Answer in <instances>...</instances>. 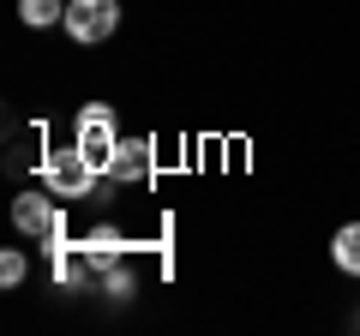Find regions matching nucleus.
Returning a JSON list of instances; mask_svg holds the SVG:
<instances>
[{
    "label": "nucleus",
    "mask_w": 360,
    "mask_h": 336,
    "mask_svg": "<svg viewBox=\"0 0 360 336\" xmlns=\"http://www.w3.org/2000/svg\"><path fill=\"white\" fill-rule=\"evenodd\" d=\"M96 168L103 162H90L78 144H49V150L37 156V174L42 186H49L54 198H96L103 186H96Z\"/></svg>",
    "instance_id": "1"
},
{
    "label": "nucleus",
    "mask_w": 360,
    "mask_h": 336,
    "mask_svg": "<svg viewBox=\"0 0 360 336\" xmlns=\"http://www.w3.org/2000/svg\"><path fill=\"white\" fill-rule=\"evenodd\" d=\"M13 228H18V234H37L49 259L66 246V217L54 210V193H49V198H37V193H18V198H13Z\"/></svg>",
    "instance_id": "2"
},
{
    "label": "nucleus",
    "mask_w": 360,
    "mask_h": 336,
    "mask_svg": "<svg viewBox=\"0 0 360 336\" xmlns=\"http://www.w3.org/2000/svg\"><path fill=\"white\" fill-rule=\"evenodd\" d=\"M72 144L90 156V162H108V156H115V144H120L115 108H108V103H84V108H78V120H72Z\"/></svg>",
    "instance_id": "3"
},
{
    "label": "nucleus",
    "mask_w": 360,
    "mask_h": 336,
    "mask_svg": "<svg viewBox=\"0 0 360 336\" xmlns=\"http://www.w3.org/2000/svg\"><path fill=\"white\" fill-rule=\"evenodd\" d=\"M0 168H6L13 181L25 174V168H30V144L18 138V115H6V162H0Z\"/></svg>",
    "instance_id": "10"
},
{
    "label": "nucleus",
    "mask_w": 360,
    "mask_h": 336,
    "mask_svg": "<svg viewBox=\"0 0 360 336\" xmlns=\"http://www.w3.org/2000/svg\"><path fill=\"white\" fill-rule=\"evenodd\" d=\"M18 18L30 30H49V25H66V0H18Z\"/></svg>",
    "instance_id": "9"
},
{
    "label": "nucleus",
    "mask_w": 360,
    "mask_h": 336,
    "mask_svg": "<svg viewBox=\"0 0 360 336\" xmlns=\"http://www.w3.org/2000/svg\"><path fill=\"white\" fill-rule=\"evenodd\" d=\"M103 174H108L115 186H144V181L156 174V144H150V138H120L115 156L103 162Z\"/></svg>",
    "instance_id": "5"
},
{
    "label": "nucleus",
    "mask_w": 360,
    "mask_h": 336,
    "mask_svg": "<svg viewBox=\"0 0 360 336\" xmlns=\"http://www.w3.org/2000/svg\"><path fill=\"white\" fill-rule=\"evenodd\" d=\"M120 30V0H66V37L72 42H108Z\"/></svg>",
    "instance_id": "4"
},
{
    "label": "nucleus",
    "mask_w": 360,
    "mask_h": 336,
    "mask_svg": "<svg viewBox=\"0 0 360 336\" xmlns=\"http://www.w3.org/2000/svg\"><path fill=\"white\" fill-rule=\"evenodd\" d=\"M78 246H84V252H90V264L103 271V264H115L120 252H127V234H120L115 222H96V228H90V234H84Z\"/></svg>",
    "instance_id": "6"
},
{
    "label": "nucleus",
    "mask_w": 360,
    "mask_h": 336,
    "mask_svg": "<svg viewBox=\"0 0 360 336\" xmlns=\"http://www.w3.org/2000/svg\"><path fill=\"white\" fill-rule=\"evenodd\" d=\"M25 271H30L25 252H0V288H18V283H25Z\"/></svg>",
    "instance_id": "11"
},
{
    "label": "nucleus",
    "mask_w": 360,
    "mask_h": 336,
    "mask_svg": "<svg viewBox=\"0 0 360 336\" xmlns=\"http://www.w3.org/2000/svg\"><path fill=\"white\" fill-rule=\"evenodd\" d=\"M330 259H336V271H342V276H360V222H342V228H336Z\"/></svg>",
    "instance_id": "8"
},
{
    "label": "nucleus",
    "mask_w": 360,
    "mask_h": 336,
    "mask_svg": "<svg viewBox=\"0 0 360 336\" xmlns=\"http://www.w3.org/2000/svg\"><path fill=\"white\" fill-rule=\"evenodd\" d=\"M96 288H103V295H108V300H115V306H127V300H132V295H139V276H132V271H127V264H120V259H115V264H103V271H96Z\"/></svg>",
    "instance_id": "7"
}]
</instances>
